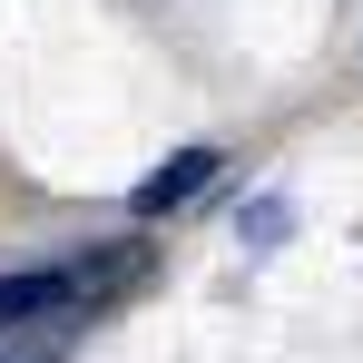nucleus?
Masks as SVG:
<instances>
[{
    "label": "nucleus",
    "mask_w": 363,
    "mask_h": 363,
    "mask_svg": "<svg viewBox=\"0 0 363 363\" xmlns=\"http://www.w3.org/2000/svg\"><path fill=\"white\" fill-rule=\"evenodd\" d=\"M206 177H216V147H177L167 167H147V177L128 186V216H177V206H186Z\"/></svg>",
    "instance_id": "1"
},
{
    "label": "nucleus",
    "mask_w": 363,
    "mask_h": 363,
    "mask_svg": "<svg viewBox=\"0 0 363 363\" xmlns=\"http://www.w3.org/2000/svg\"><path fill=\"white\" fill-rule=\"evenodd\" d=\"M60 304H79V275H69V265L0 275V334H10V324H30V314H60Z\"/></svg>",
    "instance_id": "2"
},
{
    "label": "nucleus",
    "mask_w": 363,
    "mask_h": 363,
    "mask_svg": "<svg viewBox=\"0 0 363 363\" xmlns=\"http://www.w3.org/2000/svg\"><path fill=\"white\" fill-rule=\"evenodd\" d=\"M285 226H295V206H285V196H255V206H236V236H245V255L285 245Z\"/></svg>",
    "instance_id": "3"
},
{
    "label": "nucleus",
    "mask_w": 363,
    "mask_h": 363,
    "mask_svg": "<svg viewBox=\"0 0 363 363\" xmlns=\"http://www.w3.org/2000/svg\"><path fill=\"white\" fill-rule=\"evenodd\" d=\"M10 363H60V354H10Z\"/></svg>",
    "instance_id": "4"
}]
</instances>
